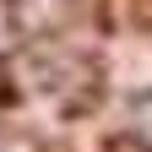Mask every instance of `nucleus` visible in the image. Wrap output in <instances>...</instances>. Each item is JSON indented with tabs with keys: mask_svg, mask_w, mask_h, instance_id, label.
Returning a JSON list of instances; mask_svg holds the SVG:
<instances>
[{
	"mask_svg": "<svg viewBox=\"0 0 152 152\" xmlns=\"http://www.w3.org/2000/svg\"><path fill=\"white\" fill-rule=\"evenodd\" d=\"M130 130H136V136L152 147V92H141V98L130 103Z\"/></svg>",
	"mask_w": 152,
	"mask_h": 152,
	"instance_id": "f257e3e1",
	"label": "nucleus"
}]
</instances>
